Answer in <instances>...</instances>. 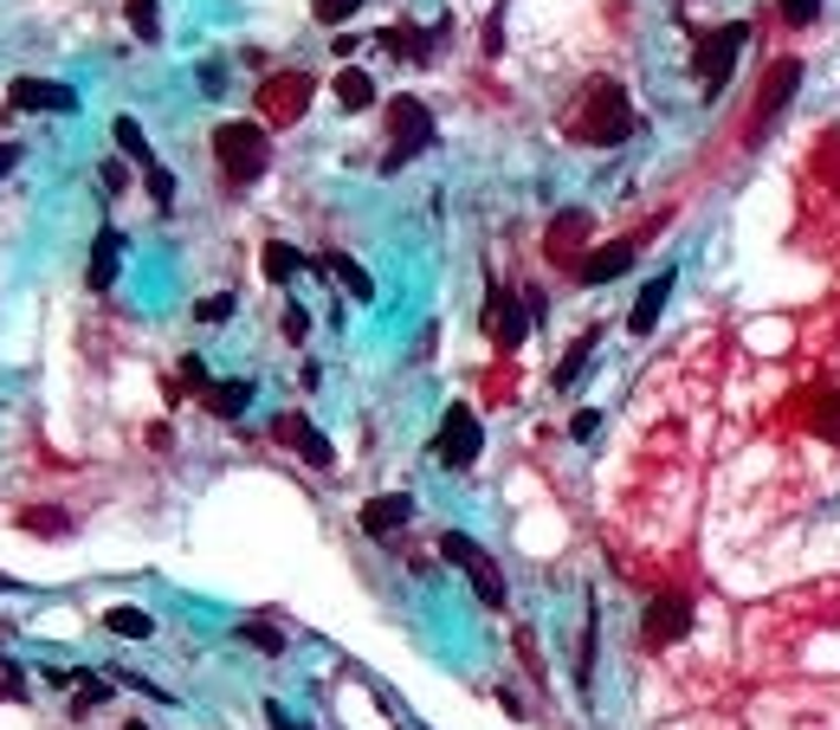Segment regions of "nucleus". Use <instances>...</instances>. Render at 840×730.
I'll return each instance as SVG.
<instances>
[{"label": "nucleus", "mask_w": 840, "mask_h": 730, "mask_svg": "<svg viewBox=\"0 0 840 730\" xmlns=\"http://www.w3.org/2000/svg\"><path fill=\"white\" fill-rule=\"evenodd\" d=\"M686 634H692V602L686 595H653L647 615H641V640L659 654V647H679Z\"/></svg>", "instance_id": "7"}, {"label": "nucleus", "mask_w": 840, "mask_h": 730, "mask_svg": "<svg viewBox=\"0 0 840 730\" xmlns=\"http://www.w3.org/2000/svg\"><path fill=\"white\" fill-rule=\"evenodd\" d=\"M278 440H291V446H298V453H305V460L317 465V472H330V465H337V446H330V440H324V433H317V426H310L305 414L278 421Z\"/></svg>", "instance_id": "14"}, {"label": "nucleus", "mask_w": 840, "mask_h": 730, "mask_svg": "<svg viewBox=\"0 0 840 730\" xmlns=\"http://www.w3.org/2000/svg\"><path fill=\"white\" fill-rule=\"evenodd\" d=\"M123 13H130V27H136V39H162V7H155V0H130Z\"/></svg>", "instance_id": "27"}, {"label": "nucleus", "mask_w": 840, "mask_h": 730, "mask_svg": "<svg viewBox=\"0 0 840 730\" xmlns=\"http://www.w3.org/2000/svg\"><path fill=\"white\" fill-rule=\"evenodd\" d=\"M20 524H27V531H39V537H65V531H72V517H65V511H27Z\"/></svg>", "instance_id": "28"}, {"label": "nucleus", "mask_w": 840, "mask_h": 730, "mask_svg": "<svg viewBox=\"0 0 840 730\" xmlns=\"http://www.w3.org/2000/svg\"><path fill=\"white\" fill-rule=\"evenodd\" d=\"M13 162H20V150H13V143H0V182L13 175Z\"/></svg>", "instance_id": "39"}, {"label": "nucleus", "mask_w": 840, "mask_h": 730, "mask_svg": "<svg viewBox=\"0 0 840 730\" xmlns=\"http://www.w3.org/2000/svg\"><path fill=\"white\" fill-rule=\"evenodd\" d=\"M13 104L20 111H78V91L52 84V78H13Z\"/></svg>", "instance_id": "13"}, {"label": "nucleus", "mask_w": 840, "mask_h": 730, "mask_svg": "<svg viewBox=\"0 0 840 730\" xmlns=\"http://www.w3.org/2000/svg\"><path fill=\"white\" fill-rule=\"evenodd\" d=\"M0 588H7V576H0Z\"/></svg>", "instance_id": "41"}, {"label": "nucleus", "mask_w": 840, "mask_h": 730, "mask_svg": "<svg viewBox=\"0 0 840 730\" xmlns=\"http://www.w3.org/2000/svg\"><path fill=\"white\" fill-rule=\"evenodd\" d=\"M433 453H440V465H447V472H465V465L485 453V426H479V414H472L465 401H453V408H447Z\"/></svg>", "instance_id": "6"}, {"label": "nucleus", "mask_w": 840, "mask_h": 730, "mask_svg": "<svg viewBox=\"0 0 840 730\" xmlns=\"http://www.w3.org/2000/svg\"><path fill=\"white\" fill-rule=\"evenodd\" d=\"M239 640H246V647H259L266 659H278V654H285V634H278L272 620H239Z\"/></svg>", "instance_id": "24"}, {"label": "nucleus", "mask_w": 840, "mask_h": 730, "mask_svg": "<svg viewBox=\"0 0 840 730\" xmlns=\"http://www.w3.org/2000/svg\"><path fill=\"white\" fill-rule=\"evenodd\" d=\"M182 382H188V388H201V394L214 388V382H207V362H201V356H182Z\"/></svg>", "instance_id": "34"}, {"label": "nucleus", "mask_w": 840, "mask_h": 730, "mask_svg": "<svg viewBox=\"0 0 840 730\" xmlns=\"http://www.w3.org/2000/svg\"><path fill=\"white\" fill-rule=\"evenodd\" d=\"M408 517H414V498H408V492H382V498L362 504V537L388 543L401 524H408Z\"/></svg>", "instance_id": "10"}, {"label": "nucleus", "mask_w": 840, "mask_h": 730, "mask_svg": "<svg viewBox=\"0 0 840 730\" xmlns=\"http://www.w3.org/2000/svg\"><path fill=\"white\" fill-rule=\"evenodd\" d=\"M104 698H111V679H91V672L78 679V711H84V705H104Z\"/></svg>", "instance_id": "33"}, {"label": "nucleus", "mask_w": 840, "mask_h": 730, "mask_svg": "<svg viewBox=\"0 0 840 730\" xmlns=\"http://www.w3.org/2000/svg\"><path fill=\"white\" fill-rule=\"evenodd\" d=\"M796 91H802V59H782V65L769 72V84H764V111H757L750 130H769L776 116L789 111V97H796Z\"/></svg>", "instance_id": "11"}, {"label": "nucleus", "mask_w": 840, "mask_h": 730, "mask_svg": "<svg viewBox=\"0 0 840 730\" xmlns=\"http://www.w3.org/2000/svg\"><path fill=\"white\" fill-rule=\"evenodd\" d=\"M111 136H116V150L130 155L136 168H155V150H150V136H143V123H136V116H116Z\"/></svg>", "instance_id": "19"}, {"label": "nucleus", "mask_w": 840, "mask_h": 730, "mask_svg": "<svg viewBox=\"0 0 840 730\" xmlns=\"http://www.w3.org/2000/svg\"><path fill=\"white\" fill-rule=\"evenodd\" d=\"M575 130H582L595 150L627 143V136H634V104H627V91H621L614 78L588 84V91H582V116H575Z\"/></svg>", "instance_id": "1"}, {"label": "nucleus", "mask_w": 840, "mask_h": 730, "mask_svg": "<svg viewBox=\"0 0 840 730\" xmlns=\"http://www.w3.org/2000/svg\"><path fill=\"white\" fill-rule=\"evenodd\" d=\"M104 627H111L116 640H150V634H155V620L143 615V608H111V615H104Z\"/></svg>", "instance_id": "22"}, {"label": "nucleus", "mask_w": 840, "mask_h": 730, "mask_svg": "<svg viewBox=\"0 0 840 730\" xmlns=\"http://www.w3.org/2000/svg\"><path fill=\"white\" fill-rule=\"evenodd\" d=\"M310 104V72H272L266 84H259V111L272 116V123H298Z\"/></svg>", "instance_id": "8"}, {"label": "nucleus", "mask_w": 840, "mask_h": 730, "mask_svg": "<svg viewBox=\"0 0 840 730\" xmlns=\"http://www.w3.org/2000/svg\"><path fill=\"white\" fill-rule=\"evenodd\" d=\"M498 45H504V20L492 13V20H485V52H492V59H498Z\"/></svg>", "instance_id": "38"}, {"label": "nucleus", "mask_w": 840, "mask_h": 730, "mask_svg": "<svg viewBox=\"0 0 840 730\" xmlns=\"http://www.w3.org/2000/svg\"><path fill=\"white\" fill-rule=\"evenodd\" d=\"M440 556H447L459 576L472 582V595H479L485 608H504V602H511V588H504V569H498L492 556H485L479 543L465 537V531H447V537H440Z\"/></svg>", "instance_id": "3"}, {"label": "nucleus", "mask_w": 840, "mask_h": 730, "mask_svg": "<svg viewBox=\"0 0 840 730\" xmlns=\"http://www.w3.org/2000/svg\"><path fill=\"white\" fill-rule=\"evenodd\" d=\"M123 730H150V724H136V718H130V724H123Z\"/></svg>", "instance_id": "40"}, {"label": "nucleus", "mask_w": 840, "mask_h": 730, "mask_svg": "<svg viewBox=\"0 0 840 730\" xmlns=\"http://www.w3.org/2000/svg\"><path fill=\"white\" fill-rule=\"evenodd\" d=\"M531 305H524V298H518V291H492V298H485V330H492V343L498 349H518L524 343V337H531Z\"/></svg>", "instance_id": "9"}, {"label": "nucleus", "mask_w": 840, "mask_h": 730, "mask_svg": "<svg viewBox=\"0 0 840 730\" xmlns=\"http://www.w3.org/2000/svg\"><path fill=\"white\" fill-rule=\"evenodd\" d=\"M808 426H815V440L840 446V394H821V401L808 408Z\"/></svg>", "instance_id": "23"}, {"label": "nucleus", "mask_w": 840, "mask_h": 730, "mask_svg": "<svg viewBox=\"0 0 840 730\" xmlns=\"http://www.w3.org/2000/svg\"><path fill=\"white\" fill-rule=\"evenodd\" d=\"M305 330H310V317H305V310H298V305H291V310H285V337H291V343H298V337H305Z\"/></svg>", "instance_id": "37"}, {"label": "nucleus", "mask_w": 840, "mask_h": 730, "mask_svg": "<svg viewBox=\"0 0 840 730\" xmlns=\"http://www.w3.org/2000/svg\"><path fill=\"white\" fill-rule=\"evenodd\" d=\"M143 182H150V201H155V207H175V175H168L162 162H155V168H143Z\"/></svg>", "instance_id": "29"}, {"label": "nucleus", "mask_w": 840, "mask_h": 730, "mask_svg": "<svg viewBox=\"0 0 840 730\" xmlns=\"http://www.w3.org/2000/svg\"><path fill=\"white\" fill-rule=\"evenodd\" d=\"M776 7H782L789 27H815V20H821V0H776Z\"/></svg>", "instance_id": "31"}, {"label": "nucleus", "mask_w": 840, "mask_h": 730, "mask_svg": "<svg viewBox=\"0 0 840 730\" xmlns=\"http://www.w3.org/2000/svg\"><path fill=\"white\" fill-rule=\"evenodd\" d=\"M570 433H575V440H595V433H602V414H595V408H582V414L570 421Z\"/></svg>", "instance_id": "35"}, {"label": "nucleus", "mask_w": 840, "mask_h": 730, "mask_svg": "<svg viewBox=\"0 0 840 730\" xmlns=\"http://www.w3.org/2000/svg\"><path fill=\"white\" fill-rule=\"evenodd\" d=\"M420 150H433V111L420 97H395L388 104V168L414 162Z\"/></svg>", "instance_id": "5"}, {"label": "nucleus", "mask_w": 840, "mask_h": 730, "mask_svg": "<svg viewBox=\"0 0 840 730\" xmlns=\"http://www.w3.org/2000/svg\"><path fill=\"white\" fill-rule=\"evenodd\" d=\"M116 266H123V233L104 227L91 239V291H111L116 285Z\"/></svg>", "instance_id": "16"}, {"label": "nucleus", "mask_w": 840, "mask_h": 730, "mask_svg": "<svg viewBox=\"0 0 840 730\" xmlns=\"http://www.w3.org/2000/svg\"><path fill=\"white\" fill-rule=\"evenodd\" d=\"M266 724H272V730H310V724H291V711H285L278 698H266Z\"/></svg>", "instance_id": "36"}, {"label": "nucleus", "mask_w": 840, "mask_h": 730, "mask_svg": "<svg viewBox=\"0 0 840 730\" xmlns=\"http://www.w3.org/2000/svg\"><path fill=\"white\" fill-rule=\"evenodd\" d=\"M627 266H634V239H608V246H588V259L575 266V278H582V285H608V278H621Z\"/></svg>", "instance_id": "12"}, {"label": "nucleus", "mask_w": 840, "mask_h": 730, "mask_svg": "<svg viewBox=\"0 0 840 730\" xmlns=\"http://www.w3.org/2000/svg\"><path fill=\"white\" fill-rule=\"evenodd\" d=\"M750 33H757L750 20H730V27H718V33L705 39V52H698V65H692V72H698V91H705V104L730 84L737 59H744V45H750Z\"/></svg>", "instance_id": "4"}, {"label": "nucleus", "mask_w": 840, "mask_h": 730, "mask_svg": "<svg viewBox=\"0 0 840 730\" xmlns=\"http://www.w3.org/2000/svg\"><path fill=\"white\" fill-rule=\"evenodd\" d=\"M330 271H337V278H344V285H349V298H356V305H369V298H376V285H369V271L356 266V259H344V253H337V259H330Z\"/></svg>", "instance_id": "26"}, {"label": "nucleus", "mask_w": 840, "mask_h": 730, "mask_svg": "<svg viewBox=\"0 0 840 730\" xmlns=\"http://www.w3.org/2000/svg\"><path fill=\"white\" fill-rule=\"evenodd\" d=\"M233 317V291H214V298H201V323H227Z\"/></svg>", "instance_id": "32"}, {"label": "nucleus", "mask_w": 840, "mask_h": 730, "mask_svg": "<svg viewBox=\"0 0 840 730\" xmlns=\"http://www.w3.org/2000/svg\"><path fill=\"white\" fill-rule=\"evenodd\" d=\"M330 91H337V104H344L349 116H356V111H369V104H376V78L362 72V65H344Z\"/></svg>", "instance_id": "18"}, {"label": "nucleus", "mask_w": 840, "mask_h": 730, "mask_svg": "<svg viewBox=\"0 0 840 730\" xmlns=\"http://www.w3.org/2000/svg\"><path fill=\"white\" fill-rule=\"evenodd\" d=\"M595 349H602V330H588V337H575V349H570V356H563V369H556L550 382H556V388H575V376L588 369V356H595Z\"/></svg>", "instance_id": "20"}, {"label": "nucleus", "mask_w": 840, "mask_h": 730, "mask_svg": "<svg viewBox=\"0 0 840 730\" xmlns=\"http://www.w3.org/2000/svg\"><path fill=\"white\" fill-rule=\"evenodd\" d=\"M214 162H221L227 182H259L266 162H272L266 130H259V123H221V130H214Z\"/></svg>", "instance_id": "2"}, {"label": "nucleus", "mask_w": 840, "mask_h": 730, "mask_svg": "<svg viewBox=\"0 0 840 730\" xmlns=\"http://www.w3.org/2000/svg\"><path fill=\"white\" fill-rule=\"evenodd\" d=\"M362 0H310V13H317V27H344L349 13H356Z\"/></svg>", "instance_id": "30"}, {"label": "nucleus", "mask_w": 840, "mask_h": 730, "mask_svg": "<svg viewBox=\"0 0 840 730\" xmlns=\"http://www.w3.org/2000/svg\"><path fill=\"white\" fill-rule=\"evenodd\" d=\"M673 285H679V271H659L647 291L634 298V317H627V330H634V337H653V323H659V310H666V298H673Z\"/></svg>", "instance_id": "15"}, {"label": "nucleus", "mask_w": 840, "mask_h": 730, "mask_svg": "<svg viewBox=\"0 0 840 730\" xmlns=\"http://www.w3.org/2000/svg\"><path fill=\"white\" fill-rule=\"evenodd\" d=\"M582 239H588V214H582V207H570V214H556V220H550V233H543V253L570 259Z\"/></svg>", "instance_id": "17"}, {"label": "nucleus", "mask_w": 840, "mask_h": 730, "mask_svg": "<svg viewBox=\"0 0 840 730\" xmlns=\"http://www.w3.org/2000/svg\"><path fill=\"white\" fill-rule=\"evenodd\" d=\"M259 266H266V278H272V285H285L291 271H305V259H298V253H291L285 239H272V246H266V259H259Z\"/></svg>", "instance_id": "25"}, {"label": "nucleus", "mask_w": 840, "mask_h": 730, "mask_svg": "<svg viewBox=\"0 0 840 730\" xmlns=\"http://www.w3.org/2000/svg\"><path fill=\"white\" fill-rule=\"evenodd\" d=\"M246 401H253V382H214V388H207V408H214L221 421H233Z\"/></svg>", "instance_id": "21"}]
</instances>
